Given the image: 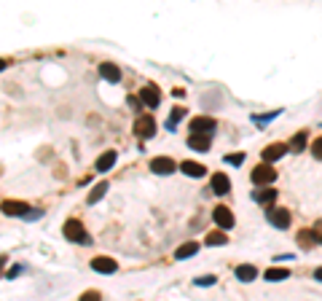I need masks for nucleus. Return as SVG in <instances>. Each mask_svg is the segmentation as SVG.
<instances>
[{
    "label": "nucleus",
    "instance_id": "nucleus-1",
    "mask_svg": "<svg viewBox=\"0 0 322 301\" xmlns=\"http://www.w3.org/2000/svg\"><path fill=\"white\" fill-rule=\"evenodd\" d=\"M62 231H65V237L70 239V242H81V245H89V242H91L81 221H67V223H65V229H62Z\"/></svg>",
    "mask_w": 322,
    "mask_h": 301
},
{
    "label": "nucleus",
    "instance_id": "nucleus-2",
    "mask_svg": "<svg viewBox=\"0 0 322 301\" xmlns=\"http://www.w3.org/2000/svg\"><path fill=\"white\" fill-rule=\"evenodd\" d=\"M266 218L274 229H287L290 226V210H282V207H266Z\"/></svg>",
    "mask_w": 322,
    "mask_h": 301
},
{
    "label": "nucleus",
    "instance_id": "nucleus-3",
    "mask_svg": "<svg viewBox=\"0 0 322 301\" xmlns=\"http://www.w3.org/2000/svg\"><path fill=\"white\" fill-rule=\"evenodd\" d=\"M274 177H277V172L269 167V164H261L253 169V175H250V180L255 183V186H269V183H274Z\"/></svg>",
    "mask_w": 322,
    "mask_h": 301
},
{
    "label": "nucleus",
    "instance_id": "nucleus-4",
    "mask_svg": "<svg viewBox=\"0 0 322 301\" xmlns=\"http://www.w3.org/2000/svg\"><path fill=\"white\" fill-rule=\"evenodd\" d=\"M140 103L148 105V108H159L161 105V94H159V86L148 83V86L140 89Z\"/></svg>",
    "mask_w": 322,
    "mask_h": 301
},
{
    "label": "nucleus",
    "instance_id": "nucleus-5",
    "mask_svg": "<svg viewBox=\"0 0 322 301\" xmlns=\"http://www.w3.org/2000/svg\"><path fill=\"white\" fill-rule=\"evenodd\" d=\"M91 269L99 272V274H113V272H119V264H116L113 258H108V256H97L91 261Z\"/></svg>",
    "mask_w": 322,
    "mask_h": 301
},
{
    "label": "nucleus",
    "instance_id": "nucleus-6",
    "mask_svg": "<svg viewBox=\"0 0 322 301\" xmlns=\"http://www.w3.org/2000/svg\"><path fill=\"white\" fill-rule=\"evenodd\" d=\"M137 137H143V140H148V137H153L156 135V121L151 119V116H143V119H137Z\"/></svg>",
    "mask_w": 322,
    "mask_h": 301
},
{
    "label": "nucleus",
    "instance_id": "nucleus-7",
    "mask_svg": "<svg viewBox=\"0 0 322 301\" xmlns=\"http://www.w3.org/2000/svg\"><path fill=\"white\" fill-rule=\"evenodd\" d=\"M188 148L199 151V153H207L209 151V135L207 132H193L188 137Z\"/></svg>",
    "mask_w": 322,
    "mask_h": 301
},
{
    "label": "nucleus",
    "instance_id": "nucleus-8",
    "mask_svg": "<svg viewBox=\"0 0 322 301\" xmlns=\"http://www.w3.org/2000/svg\"><path fill=\"white\" fill-rule=\"evenodd\" d=\"M151 169H153L156 175H172L177 169V164L172 159H167V156H159V159L151 161Z\"/></svg>",
    "mask_w": 322,
    "mask_h": 301
},
{
    "label": "nucleus",
    "instance_id": "nucleus-9",
    "mask_svg": "<svg viewBox=\"0 0 322 301\" xmlns=\"http://www.w3.org/2000/svg\"><path fill=\"white\" fill-rule=\"evenodd\" d=\"M212 218H215V223H218L221 229H231V226H234V213L229 210V207H215Z\"/></svg>",
    "mask_w": 322,
    "mask_h": 301
},
{
    "label": "nucleus",
    "instance_id": "nucleus-10",
    "mask_svg": "<svg viewBox=\"0 0 322 301\" xmlns=\"http://www.w3.org/2000/svg\"><path fill=\"white\" fill-rule=\"evenodd\" d=\"M212 194H218V196H223V194H229V188H231V180L226 177L223 172H218V175H212Z\"/></svg>",
    "mask_w": 322,
    "mask_h": 301
},
{
    "label": "nucleus",
    "instance_id": "nucleus-11",
    "mask_svg": "<svg viewBox=\"0 0 322 301\" xmlns=\"http://www.w3.org/2000/svg\"><path fill=\"white\" fill-rule=\"evenodd\" d=\"M191 129H193V132H207V135H212V129H215V119H209V116H199V119L191 121Z\"/></svg>",
    "mask_w": 322,
    "mask_h": 301
},
{
    "label": "nucleus",
    "instance_id": "nucleus-12",
    "mask_svg": "<svg viewBox=\"0 0 322 301\" xmlns=\"http://www.w3.org/2000/svg\"><path fill=\"white\" fill-rule=\"evenodd\" d=\"M99 75H102L105 81H113V83L121 81V70H119L113 62H102V65H99Z\"/></svg>",
    "mask_w": 322,
    "mask_h": 301
},
{
    "label": "nucleus",
    "instance_id": "nucleus-13",
    "mask_svg": "<svg viewBox=\"0 0 322 301\" xmlns=\"http://www.w3.org/2000/svg\"><path fill=\"white\" fill-rule=\"evenodd\" d=\"M3 213L6 215H14V218H19V215H27L30 207L25 202H3Z\"/></svg>",
    "mask_w": 322,
    "mask_h": 301
},
{
    "label": "nucleus",
    "instance_id": "nucleus-14",
    "mask_svg": "<svg viewBox=\"0 0 322 301\" xmlns=\"http://www.w3.org/2000/svg\"><path fill=\"white\" fill-rule=\"evenodd\" d=\"M319 242V237H317V231H309V229H303L301 234H298V245H301L303 250H309V248H314V245Z\"/></svg>",
    "mask_w": 322,
    "mask_h": 301
},
{
    "label": "nucleus",
    "instance_id": "nucleus-15",
    "mask_svg": "<svg viewBox=\"0 0 322 301\" xmlns=\"http://www.w3.org/2000/svg\"><path fill=\"white\" fill-rule=\"evenodd\" d=\"M253 199L258 205H266L269 207L274 199H277V191H271V188H261V191H253Z\"/></svg>",
    "mask_w": 322,
    "mask_h": 301
},
{
    "label": "nucleus",
    "instance_id": "nucleus-16",
    "mask_svg": "<svg viewBox=\"0 0 322 301\" xmlns=\"http://www.w3.org/2000/svg\"><path fill=\"white\" fill-rule=\"evenodd\" d=\"M113 164H116V151L102 153L97 159V172H108V169H113Z\"/></svg>",
    "mask_w": 322,
    "mask_h": 301
},
{
    "label": "nucleus",
    "instance_id": "nucleus-17",
    "mask_svg": "<svg viewBox=\"0 0 322 301\" xmlns=\"http://www.w3.org/2000/svg\"><path fill=\"white\" fill-rule=\"evenodd\" d=\"M180 169H183L188 177H204V167L199 164V161H183Z\"/></svg>",
    "mask_w": 322,
    "mask_h": 301
},
{
    "label": "nucleus",
    "instance_id": "nucleus-18",
    "mask_svg": "<svg viewBox=\"0 0 322 301\" xmlns=\"http://www.w3.org/2000/svg\"><path fill=\"white\" fill-rule=\"evenodd\" d=\"M285 145H269V148H266L263 151V161H269V164H271V161H277V159H282V156H285Z\"/></svg>",
    "mask_w": 322,
    "mask_h": 301
},
{
    "label": "nucleus",
    "instance_id": "nucleus-19",
    "mask_svg": "<svg viewBox=\"0 0 322 301\" xmlns=\"http://www.w3.org/2000/svg\"><path fill=\"white\" fill-rule=\"evenodd\" d=\"M255 274H258V269H255V266H250V264H242V266H237V277H239L242 282L255 280Z\"/></svg>",
    "mask_w": 322,
    "mask_h": 301
},
{
    "label": "nucleus",
    "instance_id": "nucleus-20",
    "mask_svg": "<svg viewBox=\"0 0 322 301\" xmlns=\"http://www.w3.org/2000/svg\"><path fill=\"white\" fill-rule=\"evenodd\" d=\"M196 250H199V242H185V245H180V248H177L175 256H177L180 261H183V258H191Z\"/></svg>",
    "mask_w": 322,
    "mask_h": 301
},
{
    "label": "nucleus",
    "instance_id": "nucleus-21",
    "mask_svg": "<svg viewBox=\"0 0 322 301\" xmlns=\"http://www.w3.org/2000/svg\"><path fill=\"white\" fill-rule=\"evenodd\" d=\"M204 245H209V248H221V245H226V234L223 231H212V234L204 237Z\"/></svg>",
    "mask_w": 322,
    "mask_h": 301
},
{
    "label": "nucleus",
    "instance_id": "nucleus-22",
    "mask_svg": "<svg viewBox=\"0 0 322 301\" xmlns=\"http://www.w3.org/2000/svg\"><path fill=\"white\" fill-rule=\"evenodd\" d=\"M285 277H290L287 269H266V280L269 282H282Z\"/></svg>",
    "mask_w": 322,
    "mask_h": 301
},
{
    "label": "nucleus",
    "instance_id": "nucleus-23",
    "mask_svg": "<svg viewBox=\"0 0 322 301\" xmlns=\"http://www.w3.org/2000/svg\"><path fill=\"white\" fill-rule=\"evenodd\" d=\"M183 116H185V108H180V105H177L175 111L169 113V119H167V129H177V121L183 119Z\"/></svg>",
    "mask_w": 322,
    "mask_h": 301
},
{
    "label": "nucleus",
    "instance_id": "nucleus-24",
    "mask_svg": "<svg viewBox=\"0 0 322 301\" xmlns=\"http://www.w3.org/2000/svg\"><path fill=\"white\" fill-rule=\"evenodd\" d=\"M105 191H108V183H99V186H97V188H94L91 194H89V205H97L99 199L105 196Z\"/></svg>",
    "mask_w": 322,
    "mask_h": 301
},
{
    "label": "nucleus",
    "instance_id": "nucleus-25",
    "mask_svg": "<svg viewBox=\"0 0 322 301\" xmlns=\"http://www.w3.org/2000/svg\"><path fill=\"white\" fill-rule=\"evenodd\" d=\"M290 148H293L295 153H301V151L306 148V132H298V135L293 137V143H290Z\"/></svg>",
    "mask_w": 322,
    "mask_h": 301
},
{
    "label": "nucleus",
    "instance_id": "nucleus-26",
    "mask_svg": "<svg viewBox=\"0 0 322 301\" xmlns=\"http://www.w3.org/2000/svg\"><path fill=\"white\" fill-rule=\"evenodd\" d=\"M311 153H314V159H319V161H322V137L311 143Z\"/></svg>",
    "mask_w": 322,
    "mask_h": 301
},
{
    "label": "nucleus",
    "instance_id": "nucleus-27",
    "mask_svg": "<svg viewBox=\"0 0 322 301\" xmlns=\"http://www.w3.org/2000/svg\"><path fill=\"white\" fill-rule=\"evenodd\" d=\"M226 161H229V164H242L245 156H242V153H234V156H226Z\"/></svg>",
    "mask_w": 322,
    "mask_h": 301
},
{
    "label": "nucleus",
    "instance_id": "nucleus-28",
    "mask_svg": "<svg viewBox=\"0 0 322 301\" xmlns=\"http://www.w3.org/2000/svg\"><path fill=\"white\" fill-rule=\"evenodd\" d=\"M196 285H215V277H199Z\"/></svg>",
    "mask_w": 322,
    "mask_h": 301
},
{
    "label": "nucleus",
    "instance_id": "nucleus-29",
    "mask_svg": "<svg viewBox=\"0 0 322 301\" xmlns=\"http://www.w3.org/2000/svg\"><path fill=\"white\" fill-rule=\"evenodd\" d=\"M91 298H99V293H83V301H91Z\"/></svg>",
    "mask_w": 322,
    "mask_h": 301
},
{
    "label": "nucleus",
    "instance_id": "nucleus-30",
    "mask_svg": "<svg viewBox=\"0 0 322 301\" xmlns=\"http://www.w3.org/2000/svg\"><path fill=\"white\" fill-rule=\"evenodd\" d=\"M314 277H317V280H319V282H322V266H319V269H317V272H314Z\"/></svg>",
    "mask_w": 322,
    "mask_h": 301
},
{
    "label": "nucleus",
    "instance_id": "nucleus-31",
    "mask_svg": "<svg viewBox=\"0 0 322 301\" xmlns=\"http://www.w3.org/2000/svg\"><path fill=\"white\" fill-rule=\"evenodd\" d=\"M3 67H6V62H3V59H0V70H3Z\"/></svg>",
    "mask_w": 322,
    "mask_h": 301
}]
</instances>
